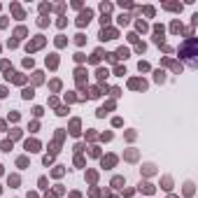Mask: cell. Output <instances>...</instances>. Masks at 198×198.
<instances>
[{
    "mask_svg": "<svg viewBox=\"0 0 198 198\" xmlns=\"http://www.w3.org/2000/svg\"><path fill=\"white\" fill-rule=\"evenodd\" d=\"M19 184V177L16 175H9V187H16Z\"/></svg>",
    "mask_w": 198,
    "mask_h": 198,
    "instance_id": "26",
    "label": "cell"
},
{
    "mask_svg": "<svg viewBox=\"0 0 198 198\" xmlns=\"http://www.w3.org/2000/svg\"><path fill=\"white\" fill-rule=\"evenodd\" d=\"M5 96H7V89H5V86H0V98H5Z\"/></svg>",
    "mask_w": 198,
    "mask_h": 198,
    "instance_id": "33",
    "label": "cell"
},
{
    "mask_svg": "<svg viewBox=\"0 0 198 198\" xmlns=\"http://www.w3.org/2000/svg\"><path fill=\"white\" fill-rule=\"evenodd\" d=\"M33 82H35V84H40V82H42V72H35V75H33Z\"/></svg>",
    "mask_w": 198,
    "mask_h": 198,
    "instance_id": "29",
    "label": "cell"
},
{
    "mask_svg": "<svg viewBox=\"0 0 198 198\" xmlns=\"http://www.w3.org/2000/svg\"><path fill=\"white\" fill-rule=\"evenodd\" d=\"M117 37V31L114 28H103L100 31V40H114Z\"/></svg>",
    "mask_w": 198,
    "mask_h": 198,
    "instance_id": "6",
    "label": "cell"
},
{
    "mask_svg": "<svg viewBox=\"0 0 198 198\" xmlns=\"http://www.w3.org/2000/svg\"><path fill=\"white\" fill-rule=\"evenodd\" d=\"M114 163H117V156H107V159H103V165H107V168H112Z\"/></svg>",
    "mask_w": 198,
    "mask_h": 198,
    "instance_id": "16",
    "label": "cell"
},
{
    "mask_svg": "<svg viewBox=\"0 0 198 198\" xmlns=\"http://www.w3.org/2000/svg\"><path fill=\"white\" fill-rule=\"evenodd\" d=\"M91 16H93V12H91V9H86V12H82V14H79L77 24H79V26H86V24L91 21Z\"/></svg>",
    "mask_w": 198,
    "mask_h": 198,
    "instance_id": "2",
    "label": "cell"
},
{
    "mask_svg": "<svg viewBox=\"0 0 198 198\" xmlns=\"http://www.w3.org/2000/svg\"><path fill=\"white\" fill-rule=\"evenodd\" d=\"M135 26H137V31H142V33H145V31H147V24H145V21H142V19H140V21H137V24H135Z\"/></svg>",
    "mask_w": 198,
    "mask_h": 198,
    "instance_id": "24",
    "label": "cell"
},
{
    "mask_svg": "<svg viewBox=\"0 0 198 198\" xmlns=\"http://www.w3.org/2000/svg\"><path fill=\"white\" fill-rule=\"evenodd\" d=\"M16 163H19V168H26V165H28V159H26V156H21Z\"/></svg>",
    "mask_w": 198,
    "mask_h": 198,
    "instance_id": "27",
    "label": "cell"
},
{
    "mask_svg": "<svg viewBox=\"0 0 198 198\" xmlns=\"http://www.w3.org/2000/svg\"><path fill=\"white\" fill-rule=\"evenodd\" d=\"M26 149L28 152H40V142L37 140H26Z\"/></svg>",
    "mask_w": 198,
    "mask_h": 198,
    "instance_id": "8",
    "label": "cell"
},
{
    "mask_svg": "<svg viewBox=\"0 0 198 198\" xmlns=\"http://www.w3.org/2000/svg\"><path fill=\"white\" fill-rule=\"evenodd\" d=\"M137 70H140V72H147V70H149V63H147V61H140V63H137Z\"/></svg>",
    "mask_w": 198,
    "mask_h": 198,
    "instance_id": "19",
    "label": "cell"
},
{
    "mask_svg": "<svg viewBox=\"0 0 198 198\" xmlns=\"http://www.w3.org/2000/svg\"><path fill=\"white\" fill-rule=\"evenodd\" d=\"M163 66H168V68H172L175 72H182V63H177V61H172L170 56H165L163 58Z\"/></svg>",
    "mask_w": 198,
    "mask_h": 198,
    "instance_id": "3",
    "label": "cell"
},
{
    "mask_svg": "<svg viewBox=\"0 0 198 198\" xmlns=\"http://www.w3.org/2000/svg\"><path fill=\"white\" fill-rule=\"evenodd\" d=\"M198 40L196 37H187L182 44H179V58H184L191 68L198 66Z\"/></svg>",
    "mask_w": 198,
    "mask_h": 198,
    "instance_id": "1",
    "label": "cell"
},
{
    "mask_svg": "<svg viewBox=\"0 0 198 198\" xmlns=\"http://www.w3.org/2000/svg\"><path fill=\"white\" fill-rule=\"evenodd\" d=\"M114 56H117V58H128V49H126V47H121V49H119Z\"/></svg>",
    "mask_w": 198,
    "mask_h": 198,
    "instance_id": "17",
    "label": "cell"
},
{
    "mask_svg": "<svg viewBox=\"0 0 198 198\" xmlns=\"http://www.w3.org/2000/svg\"><path fill=\"white\" fill-rule=\"evenodd\" d=\"M184 196L187 198L194 196V182H187V184H184Z\"/></svg>",
    "mask_w": 198,
    "mask_h": 198,
    "instance_id": "11",
    "label": "cell"
},
{
    "mask_svg": "<svg viewBox=\"0 0 198 198\" xmlns=\"http://www.w3.org/2000/svg\"><path fill=\"white\" fill-rule=\"evenodd\" d=\"M154 79H156L159 84H161V82H165V72H163V70H156V72H154Z\"/></svg>",
    "mask_w": 198,
    "mask_h": 198,
    "instance_id": "15",
    "label": "cell"
},
{
    "mask_svg": "<svg viewBox=\"0 0 198 198\" xmlns=\"http://www.w3.org/2000/svg\"><path fill=\"white\" fill-rule=\"evenodd\" d=\"M145 14L147 16H154V7H145Z\"/></svg>",
    "mask_w": 198,
    "mask_h": 198,
    "instance_id": "32",
    "label": "cell"
},
{
    "mask_svg": "<svg viewBox=\"0 0 198 198\" xmlns=\"http://www.w3.org/2000/svg\"><path fill=\"white\" fill-rule=\"evenodd\" d=\"M42 44H44V37H42V35H37L33 42H28V47H26V49H28V51H33V49H40Z\"/></svg>",
    "mask_w": 198,
    "mask_h": 198,
    "instance_id": "4",
    "label": "cell"
},
{
    "mask_svg": "<svg viewBox=\"0 0 198 198\" xmlns=\"http://www.w3.org/2000/svg\"><path fill=\"white\" fill-rule=\"evenodd\" d=\"M128 21H131V16H126V14H121V16H119V24H121V26H126Z\"/></svg>",
    "mask_w": 198,
    "mask_h": 198,
    "instance_id": "23",
    "label": "cell"
},
{
    "mask_svg": "<svg viewBox=\"0 0 198 198\" xmlns=\"http://www.w3.org/2000/svg\"><path fill=\"white\" fill-rule=\"evenodd\" d=\"M114 75H119V77H124V75H126V68L117 66V68H114Z\"/></svg>",
    "mask_w": 198,
    "mask_h": 198,
    "instance_id": "22",
    "label": "cell"
},
{
    "mask_svg": "<svg viewBox=\"0 0 198 198\" xmlns=\"http://www.w3.org/2000/svg\"><path fill=\"white\" fill-rule=\"evenodd\" d=\"M70 133H72V135H77V133H79V121H77V119L70 124Z\"/></svg>",
    "mask_w": 198,
    "mask_h": 198,
    "instance_id": "18",
    "label": "cell"
},
{
    "mask_svg": "<svg viewBox=\"0 0 198 198\" xmlns=\"http://www.w3.org/2000/svg\"><path fill=\"white\" fill-rule=\"evenodd\" d=\"M170 31H172V33H182V31H184L182 21H172V24H170Z\"/></svg>",
    "mask_w": 198,
    "mask_h": 198,
    "instance_id": "10",
    "label": "cell"
},
{
    "mask_svg": "<svg viewBox=\"0 0 198 198\" xmlns=\"http://www.w3.org/2000/svg\"><path fill=\"white\" fill-rule=\"evenodd\" d=\"M161 184H163L165 191H170V189H172V177H168V175H165L163 179H161Z\"/></svg>",
    "mask_w": 198,
    "mask_h": 198,
    "instance_id": "12",
    "label": "cell"
},
{
    "mask_svg": "<svg viewBox=\"0 0 198 198\" xmlns=\"http://www.w3.org/2000/svg\"><path fill=\"white\" fill-rule=\"evenodd\" d=\"M165 9H172V12H182V5H175V2H165Z\"/></svg>",
    "mask_w": 198,
    "mask_h": 198,
    "instance_id": "14",
    "label": "cell"
},
{
    "mask_svg": "<svg viewBox=\"0 0 198 198\" xmlns=\"http://www.w3.org/2000/svg\"><path fill=\"white\" fill-rule=\"evenodd\" d=\"M47 66H49V68H56V66H58V58H56V54L47 56Z\"/></svg>",
    "mask_w": 198,
    "mask_h": 198,
    "instance_id": "13",
    "label": "cell"
},
{
    "mask_svg": "<svg viewBox=\"0 0 198 198\" xmlns=\"http://www.w3.org/2000/svg\"><path fill=\"white\" fill-rule=\"evenodd\" d=\"M100 9H103V14H105V12H110V9H112V5H110V2H103V5H100Z\"/></svg>",
    "mask_w": 198,
    "mask_h": 198,
    "instance_id": "28",
    "label": "cell"
},
{
    "mask_svg": "<svg viewBox=\"0 0 198 198\" xmlns=\"http://www.w3.org/2000/svg\"><path fill=\"white\" fill-rule=\"evenodd\" d=\"M24 98H33V89H24Z\"/></svg>",
    "mask_w": 198,
    "mask_h": 198,
    "instance_id": "30",
    "label": "cell"
},
{
    "mask_svg": "<svg viewBox=\"0 0 198 198\" xmlns=\"http://www.w3.org/2000/svg\"><path fill=\"white\" fill-rule=\"evenodd\" d=\"M156 172V165L154 163H145L142 165V175H154Z\"/></svg>",
    "mask_w": 198,
    "mask_h": 198,
    "instance_id": "9",
    "label": "cell"
},
{
    "mask_svg": "<svg viewBox=\"0 0 198 198\" xmlns=\"http://www.w3.org/2000/svg\"><path fill=\"white\" fill-rule=\"evenodd\" d=\"M0 172H2V168H0Z\"/></svg>",
    "mask_w": 198,
    "mask_h": 198,
    "instance_id": "35",
    "label": "cell"
},
{
    "mask_svg": "<svg viewBox=\"0 0 198 198\" xmlns=\"http://www.w3.org/2000/svg\"><path fill=\"white\" fill-rule=\"evenodd\" d=\"M121 184H124V177H114V179H112V187H114V189H119Z\"/></svg>",
    "mask_w": 198,
    "mask_h": 198,
    "instance_id": "21",
    "label": "cell"
},
{
    "mask_svg": "<svg viewBox=\"0 0 198 198\" xmlns=\"http://www.w3.org/2000/svg\"><path fill=\"white\" fill-rule=\"evenodd\" d=\"M140 191H142V194H154V191H156V187H154V184H149V182H140Z\"/></svg>",
    "mask_w": 198,
    "mask_h": 198,
    "instance_id": "7",
    "label": "cell"
},
{
    "mask_svg": "<svg viewBox=\"0 0 198 198\" xmlns=\"http://www.w3.org/2000/svg\"><path fill=\"white\" fill-rule=\"evenodd\" d=\"M145 49H147V47H145V42H137V44H135V51H137V54H142Z\"/></svg>",
    "mask_w": 198,
    "mask_h": 198,
    "instance_id": "25",
    "label": "cell"
},
{
    "mask_svg": "<svg viewBox=\"0 0 198 198\" xmlns=\"http://www.w3.org/2000/svg\"><path fill=\"white\" fill-rule=\"evenodd\" d=\"M128 86H131V89H137V91H145V89H147V82H145V79H131Z\"/></svg>",
    "mask_w": 198,
    "mask_h": 198,
    "instance_id": "5",
    "label": "cell"
},
{
    "mask_svg": "<svg viewBox=\"0 0 198 198\" xmlns=\"http://www.w3.org/2000/svg\"><path fill=\"white\" fill-rule=\"evenodd\" d=\"M168 198H177V196H168Z\"/></svg>",
    "mask_w": 198,
    "mask_h": 198,
    "instance_id": "34",
    "label": "cell"
},
{
    "mask_svg": "<svg viewBox=\"0 0 198 198\" xmlns=\"http://www.w3.org/2000/svg\"><path fill=\"white\" fill-rule=\"evenodd\" d=\"M105 77H107V70H103V68H100V70H98V79H105Z\"/></svg>",
    "mask_w": 198,
    "mask_h": 198,
    "instance_id": "31",
    "label": "cell"
},
{
    "mask_svg": "<svg viewBox=\"0 0 198 198\" xmlns=\"http://www.w3.org/2000/svg\"><path fill=\"white\" fill-rule=\"evenodd\" d=\"M126 159H128V161H135V159H137V152H135V149H128V152H126Z\"/></svg>",
    "mask_w": 198,
    "mask_h": 198,
    "instance_id": "20",
    "label": "cell"
}]
</instances>
